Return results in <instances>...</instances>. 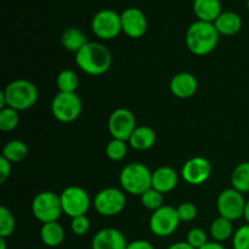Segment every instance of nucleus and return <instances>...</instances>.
I'll return each instance as SVG.
<instances>
[{"label": "nucleus", "instance_id": "1", "mask_svg": "<svg viewBox=\"0 0 249 249\" xmlns=\"http://www.w3.org/2000/svg\"><path fill=\"white\" fill-rule=\"evenodd\" d=\"M75 63L87 74L101 75L111 67L112 55L102 44L89 41L75 53Z\"/></svg>", "mask_w": 249, "mask_h": 249}, {"label": "nucleus", "instance_id": "2", "mask_svg": "<svg viewBox=\"0 0 249 249\" xmlns=\"http://www.w3.org/2000/svg\"><path fill=\"white\" fill-rule=\"evenodd\" d=\"M219 36L214 23L196 21L187 29L186 45L194 55H208L218 45Z\"/></svg>", "mask_w": 249, "mask_h": 249}, {"label": "nucleus", "instance_id": "3", "mask_svg": "<svg viewBox=\"0 0 249 249\" xmlns=\"http://www.w3.org/2000/svg\"><path fill=\"white\" fill-rule=\"evenodd\" d=\"M6 107L16 111H27L38 101L39 92L36 85L26 79H16L6 85L2 90Z\"/></svg>", "mask_w": 249, "mask_h": 249}, {"label": "nucleus", "instance_id": "4", "mask_svg": "<svg viewBox=\"0 0 249 249\" xmlns=\"http://www.w3.org/2000/svg\"><path fill=\"white\" fill-rule=\"evenodd\" d=\"M119 182L126 194L141 196L152 187V173L142 163H129L122 169Z\"/></svg>", "mask_w": 249, "mask_h": 249}, {"label": "nucleus", "instance_id": "5", "mask_svg": "<svg viewBox=\"0 0 249 249\" xmlns=\"http://www.w3.org/2000/svg\"><path fill=\"white\" fill-rule=\"evenodd\" d=\"M32 213L36 220L43 224L57 221L63 213L60 196L51 191L38 194L32 202Z\"/></svg>", "mask_w": 249, "mask_h": 249}, {"label": "nucleus", "instance_id": "6", "mask_svg": "<svg viewBox=\"0 0 249 249\" xmlns=\"http://www.w3.org/2000/svg\"><path fill=\"white\" fill-rule=\"evenodd\" d=\"M83 104L77 92H58L51 102V112L61 123H71L82 113Z\"/></svg>", "mask_w": 249, "mask_h": 249}, {"label": "nucleus", "instance_id": "7", "mask_svg": "<svg viewBox=\"0 0 249 249\" xmlns=\"http://www.w3.org/2000/svg\"><path fill=\"white\" fill-rule=\"evenodd\" d=\"M62 212L71 218L85 215L90 208V197L79 186H68L60 195Z\"/></svg>", "mask_w": 249, "mask_h": 249}, {"label": "nucleus", "instance_id": "8", "mask_svg": "<svg viewBox=\"0 0 249 249\" xmlns=\"http://www.w3.org/2000/svg\"><path fill=\"white\" fill-rule=\"evenodd\" d=\"M181 223L178 215L177 208L172 206H163L155 211L150 218L151 232L158 237H168L173 235Z\"/></svg>", "mask_w": 249, "mask_h": 249}, {"label": "nucleus", "instance_id": "9", "mask_svg": "<svg viewBox=\"0 0 249 249\" xmlns=\"http://www.w3.org/2000/svg\"><path fill=\"white\" fill-rule=\"evenodd\" d=\"M126 204V197L123 191L116 187L101 190L94 198V207L102 216H114L123 212Z\"/></svg>", "mask_w": 249, "mask_h": 249}, {"label": "nucleus", "instance_id": "10", "mask_svg": "<svg viewBox=\"0 0 249 249\" xmlns=\"http://www.w3.org/2000/svg\"><path fill=\"white\" fill-rule=\"evenodd\" d=\"M91 29L97 38L102 40H111L117 38L122 31L121 15L113 10H101L91 21Z\"/></svg>", "mask_w": 249, "mask_h": 249}, {"label": "nucleus", "instance_id": "11", "mask_svg": "<svg viewBox=\"0 0 249 249\" xmlns=\"http://www.w3.org/2000/svg\"><path fill=\"white\" fill-rule=\"evenodd\" d=\"M247 201L243 194L236 191L235 189H226L220 192L216 201L219 215L230 221H236L245 215V209Z\"/></svg>", "mask_w": 249, "mask_h": 249}, {"label": "nucleus", "instance_id": "12", "mask_svg": "<svg viewBox=\"0 0 249 249\" xmlns=\"http://www.w3.org/2000/svg\"><path fill=\"white\" fill-rule=\"evenodd\" d=\"M108 131L113 139L129 141L131 134L136 129V119L133 112L129 109L117 108L111 113L108 118Z\"/></svg>", "mask_w": 249, "mask_h": 249}, {"label": "nucleus", "instance_id": "13", "mask_svg": "<svg viewBox=\"0 0 249 249\" xmlns=\"http://www.w3.org/2000/svg\"><path fill=\"white\" fill-rule=\"evenodd\" d=\"M212 174V164L204 157L191 158L184 164L181 169V177L187 184L201 185L209 179Z\"/></svg>", "mask_w": 249, "mask_h": 249}, {"label": "nucleus", "instance_id": "14", "mask_svg": "<svg viewBox=\"0 0 249 249\" xmlns=\"http://www.w3.org/2000/svg\"><path fill=\"white\" fill-rule=\"evenodd\" d=\"M122 31L134 39L141 38L147 31V19L143 12L136 7H129L121 15Z\"/></svg>", "mask_w": 249, "mask_h": 249}, {"label": "nucleus", "instance_id": "15", "mask_svg": "<svg viewBox=\"0 0 249 249\" xmlns=\"http://www.w3.org/2000/svg\"><path fill=\"white\" fill-rule=\"evenodd\" d=\"M128 242L123 233L113 228H105L95 233L91 249H126Z\"/></svg>", "mask_w": 249, "mask_h": 249}, {"label": "nucleus", "instance_id": "16", "mask_svg": "<svg viewBox=\"0 0 249 249\" xmlns=\"http://www.w3.org/2000/svg\"><path fill=\"white\" fill-rule=\"evenodd\" d=\"M170 91L178 99H190L196 94L198 82L196 77L189 72H180L170 80Z\"/></svg>", "mask_w": 249, "mask_h": 249}, {"label": "nucleus", "instance_id": "17", "mask_svg": "<svg viewBox=\"0 0 249 249\" xmlns=\"http://www.w3.org/2000/svg\"><path fill=\"white\" fill-rule=\"evenodd\" d=\"M179 178L178 173L172 167H160L152 173V189L157 190L160 194L172 192L177 187Z\"/></svg>", "mask_w": 249, "mask_h": 249}, {"label": "nucleus", "instance_id": "18", "mask_svg": "<svg viewBox=\"0 0 249 249\" xmlns=\"http://www.w3.org/2000/svg\"><path fill=\"white\" fill-rule=\"evenodd\" d=\"M194 11L198 21L214 23L221 14V4L219 0H195Z\"/></svg>", "mask_w": 249, "mask_h": 249}, {"label": "nucleus", "instance_id": "19", "mask_svg": "<svg viewBox=\"0 0 249 249\" xmlns=\"http://www.w3.org/2000/svg\"><path fill=\"white\" fill-rule=\"evenodd\" d=\"M216 31L223 36H235L242 28V19L236 12H221L220 16L214 22Z\"/></svg>", "mask_w": 249, "mask_h": 249}, {"label": "nucleus", "instance_id": "20", "mask_svg": "<svg viewBox=\"0 0 249 249\" xmlns=\"http://www.w3.org/2000/svg\"><path fill=\"white\" fill-rule=\"evenodd\" d=\"M156 142V131L147 125L136 126L134 133L129 139V143L134 150H150Z\"/></svg>", "mask_w": 249, "mask_h": 249}, {"label": "nucleus", "instance_id": "21", "mask_svg": "<svg viewBox=\"0 0 249 249\" xmlns=\"http://www.w3.org/2000/svg\"><path fill=\"white\" fill-rule=\"evenodd\" d=\"M40 238L46 247H58L65 240V230L57 221L43 224L40 229Z\"/></svg>", "mask_w": 249, "mask_h": 249}, {"label": "nucleus", "instance_id": "22", "mask_svg": "<svg viewBox=\"0 0 249 249\" xmlns=\"http://www.w3.org/2000/svg\"><path fill=\"white\" fill-rule=\"evenodd\" d=\"M63 48L71 53H77L85 44H88L87 36L78 28H68L63 32L62 38H61Z\"/></svg>", "mask_w": 249, "mask_h": 249}, {"label": "nucleus", "instance_id": "23", "mask_svg": "<svg viewBox=\"0 0 249 249\" xmlns=\"http://www.w3.org/2000/svg\"><path fill=\"white\" fill-rule=\"evenodd\" d=\"M209 232H211L212 238L215 242H225L229 238L233 236V225L232 221L228 220V219L219 216L215 220L212 221L211 228H209Z\"/></svg>", "mask_w": 249, "mask_h": 249}, {"label": "nucleus", "instance_id": "24", "mask_svg": "<svg viewBox=\"0 0 249 249\" xmlns=\"http://www.w3.org/2000/svg\"><path fill=\"white\" fill-rule=\"evenodd\" d=\"M232 189L241 194L249 192V162H242L236 165L231 174Z\"/></svg>", "mask_w": 249, "mask_h": 249}, {"label": "nucleus", "instance_id": "25", "mask_svg": "<svg viewBox=\"0 0 249 249\" xmlns=\"http://www.w3.org/2000/svg\"><path fill=\"white\" fill-rule=\"evenodd\" d=\"M28 155V147L21 140H11L2 147L1 157L6 158L9 162L17 163L23 160Z\"/></svg>", "mask_w": 249, "mask_h": 249}, {"label": "nucleus", "instance_id": "26", "mask_svg": "<svg viewBox=\"0 0 249 249\" xmlns=\"http://www.w3.org/2000/svg\"><path fill=\"white\" fill-rule=\"evenodd\" d=\"M56 85L60 92H75L79 85V78L72 70H63L56 78Z\"/></svg>", "mask_w": 249, "mask_h": 249}, {"label": "nucleus", "instance_id": "27", "mask_svg": "<svg viewBox=\"0 0 249 249\" xmlns=\"http://www.w3.org/2000/svg\"><path fill=\"white\" fill-rule=\"evenodd\" d=\"M18 123V111L11 108V107H5V108L0 109V129L1 131H12L17 128Z\"/></svg>", "mask_w": 249, "mask_h": 249}, {"label": "nucleus", "instance_id": "28", "mask_svg": "<svg viewBox=\"0 0 249 249\" xmlns=\"http://www.w3.org/2000/svg\"><path fill=\"white\" fill-rule=\"evenodd\" d=\"M16 221L14 214L6 207L0 208V237L7 238L14 233Z\"/></svg>", "mask_w": 249, "mask_h": 249}, {"label": "nucleus", "instance_id": "29", "mask_svg": "<svg viewBox=\"0 0 249 249\" xmlns=\"http://www.w3.org/2000/svg\"><path fill=\"white\" fill-rule=\"evenodd\" d=\"M126 141L112 139L106 147V156L113 162H119L123 160L126 155Z\"/></svg>", "mask_w": 249, "mask_h": 249}, {"label": "nucleus", "instance_id": "30", "mask_svg": "<svg viewBox=\"0 0 249 249\" xmlns=\"http://www.w3.org/2000/svg\"><path fill=\"white\" fill-rule=\"evenodd\" d=\"M141 203L145 208H147L148 211H157L160 207H163V194L158 192L157 190L152 189L145 192L143 195H141Z\"/></svg>", "mask_w": 249, "mask_h": 249}, {"label": "nucleus", "instance_id": "31", "mask_svg": "<svg viewBox=\"0 0 249 249\" xmlns=\"http://www.w3.org/2000/svg\"><path fill=\"white\" fill-rule=\"evenodd\" d=\"M233 249H249V224L242 225L233 232Z\"/></svg>", "mask_w": 249, "mask_h": 249}, {"label": "nucleus", "instance_id": "32", "mask_svg": "<svg viewBox=\"0 0 249 249\" xmlns=\"http://www.w3.org/2000/svg\"><path fill=\"white\" fill-rule=\"evenodd\" d=\"M186 242L195 249H199L208 242V236L202 229L194 228L187 232Z\"/></svg>", "mask_w": 249, "mask_h": 249}, {"label": "nucleus", "instance_id": "33", "mask_svg": "<svg viewBox=\"0 0 249 249\" xmlns=\"http://www.w3.org/2000/svg\"><path fill=\"white\" fill-rule=\"evenodd\" d=\"M71 230L77 236H85L90 230V220L87 215H80L72 218Z\"/></svg>", "mask_w": 249, "mask_h": 249}, {"label": "nucleus", "instance_id": "34", "mask_svg": "<svg viewBox=\"0 0 249 249\" xmlns=\"http://www.w3.org/2000/svg\"><path fill=\"white\" fill-rule=\"evenodd\" d=\"M177 212L180 221H184V223L192 221L197 216V208L191 202H184V203L179 204Z\"/></svg>", "mask_w": 249, "mask_h": 249}, {"label": "nucleus", "instance_id": "35", "mask_svg": "<svg viewBox=\"0 0 249 249\" xmlns=\"http://www.w3.org/2000/svg\"><path fill=\"white\" fill-rule=\"evenodd\" d=\"M11 174V162L4 157H0V184H4Z\"/></svg>", "mask_w": 249, "mask_h": 249}, {"label": "nucleus", "instance_id": "36", "mask_svg": "<svg viewBox=\"0 0 249 249\" xmlns=\"http://www.w3.org/2000/svg\"><path fill=\"white\" fill-rule=\"evenodd\" d=\"M126 249H155L153 245L148 241L145 240H136L133 242L128 243V247Z\"/></svg>", "mask_w": 249, "mask_h": 249}, {"label": "nucleus", "instance_id": "37", "mask_svg": "<svg viewBox=\"0 0 249 249\" xmlns=\"http://www.w3.org/2000/svg\"><path fill=\"white\" fill-rule=\"evenodd\" d=\"M167 249H195V248L191 247V246H190L187 242H185V241H179V242H175L173 243V245H170Z\"/></svg>", "mask_w": 249, "mask_h": 249}, {"label": "nucleus", "instance_id": "38", "mask_svg": "<svg viewBox=\"0 0 249 249\" xmlns=\"http://www.w3.org/2000/svg\"><path fill=\"white\" fill-rule=\"evenodd\" d=\"M199 249H226V248L224 247L221 243L213 241V242H207L203 247H201Z\"/></svg>", "mask_w": 249, "mask_h": 249}, {"label": "nucleus", "instance_id": "39", "mask_svg": "<svg viewBox=\"0 0 249 249\" xmlns=\"http://www.w3.org/2000/svg\"><path fill=\"white\" fill-rule=\"evenodd\" d=\"M243 218L246 219V221H247V224H249V199L247 201V203H246L245 215H243Z\"/></svg>", "mask_w": 249, "mask_h": 249}, {"label": "nucleus", "instance_id": "40", "mask_svg": "<svg viewBox=\"0 0 249 249\" xmlns=\"http://www.w3.org/2000/svg\"><path fill=\"white\" fill-rule=\"evenodd\" d=\"M0 249H6V238L0 237Z\"/></svg>", "mask_w": 249, "mask_h": 249}, {"label": "nucleus", "instance_id": "41", "mask_svg": "<svg viewBox=\"0 0 249 249\" xmlns=\"http://www.w3.org/2000/svg\"><path fill=\"white\" fill-rule=\"evenodd\" d=\"M247 9H248V11H249V0L247 1Z\"/></svg>", "mask_w": 249, "mask_h": 249}]
</instances>
